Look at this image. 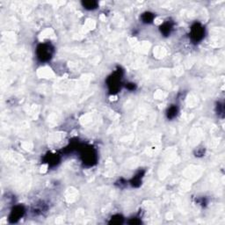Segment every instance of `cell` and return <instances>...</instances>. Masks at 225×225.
Segmentation results:
<instances>
[{"label": "cell", "instance_id": "12", "mask_svg": "<svg viewBox=\"0 0 225 225\" xmlns=\"http://www.w3.org/2000/svg\"><path fill=\"white\" fill-rule=\"evenodd\" d=\"M59 161V157L56 156V155H49V157H48V162L49 164H56Z\"/></svg>", "mask_w": 225, "mask_h": 225}, {"label": "cell", "instance_id": "8", "mask_svg": "<svg viewBox=\"0 0 225 225\" xmlns=\"http://www.w3.org/2000/svg\"><path fill=\"white\" fill-rule=\"evenodd\" d=\"M143 174H144V171H139V173L136 174L134 177V179L131 181V184H132L133 187H139L141 185V180H142Z\"/></svg>", "mask_w": 225, "mask_h": 225}, {"label": "cell", "instance_id": "4", "mask_svg": "<svg viewBox=\"0 0 225 225\" xmlns=\"http://www.w3.org/2000/svg\"><path fill=\"white\" fill-rule=\"evenodd\" d=\"M204 34L205 30L200 24L195 23L193 25L191 28V38L194 42H198L200 40H202Z\"/></svg>", "mask_w": 225, "mask_h": 225}, {"label": "cell", "instance_id": "14", "mask_svg": "<svg viewBox=\"0 0 225 225\" xmlns=\"http://www.w3.org/2000/svg\"><path fill=\"white\" fill-rule=\"evenodd\" d=\"M135 219H136V218L133 219L132 221H130V222H129V223H131V224H137V223H141L140 221H136Z\"/></svg>", "mask_w": 225, "mask_h": 225}, {"label": "cell", "instance_id": "13", "mask_svg": "<svg viewBox=\"0 0 225 225\" xmlns=\"http://www.w3.org/2000/svg\"><path fill=\"white\" fill-rule=\"evenodd\" d=\"M127 88H128L129 90H134L135 88V85L134 84H127Z\"/></svg>", "mask_w": 225, "mask_h": 225}, {"label": "cell", "instance_id": "2", "mask_svg": "<svg viewBox=\"0 0 225 225\" xmlns=\"http://www.w3.org/2000/svg\"><path fill=\"white\" fill-rule=\"evenodd\" d=\"M81 157L83 162L88 165H92L97 161V155L92 148L84 149L81 153Z\"/></svg>", "mask_w": 225, "mask_h": 225}, {"label": "cell", "instance_id": "9", "mask_svg": "<svg viewBox=\"0 0 225 225\" xmlns=\"http://www.w3.org/2000/svg\"><path fill=\"white\" fill-rule=\"evenodd\" d=\"M154 18L153 13L151 12H144L142 15V20L144 23H151Z\"/></svg>", "mask_w": 225, "mask_h": 225}, {"label": "cell", "instance_id": "10", "mask_svg": "<svg viewBox=\"0 0 225 225\" xmlns=\"http://www.w3.org/2000/svg\"><path fill=\"white\" fill-rule=\"evenodd\" d=\"M177 113H178V108H177V107L172 106L167 111V117L169 118V119H172V118H174L177 115Z\"/></svg>", "mask_w": 225, "mask_h": 225}, {"label": "cell", "instance_id": "3", "mask_svg": "<svg viewBox=\"0 0 225 225\" xmlns=\"http://www.w3.org/2000/svg\"><path fill=\"white\" fill-rule=\"evenodd\" d=\"M121 74L120 72H115L114 74H113L111 77H109L108 79V84L109 87V90L111 92H117L118 91L121 89Z\"/></svg>", "mask_w": 225, "mask_h": 225}, {"label": "cell", "instance_id": "6", "mask_svg": "<svg viewBox=\"0 0 225 225\" xmlns=\"http://www.w3.org/2000/svg\"><path fill=\"white\" fill-rule=\"evenodd\" d=\"M171 28H172V26H171V23L170 22H165L160 27V31H161V33L164 35L167 36L168 35H170Z\"/></svg>", "mask_w": 225, "mask_h": 225}, {"label": "cell", "instance_id": "1", "mask_svg": "<svg viewBox=\"0 0 225 225\" xmlns=\"http://www.w3.org/2000/svg\"><path fill=\"white\" fill-rule=\"evenodd\" d=\"M37 57L41 62H47L51 59L54 52L53 47L48 43H42L37 47Z\"/></svg>", "mask_w": 225, "mask_h": 225}, {"label": "cell", "instance_id": "11", "mask_svg": "<svg viewBox=\"0 0 225 225\" xmlns=\"http://www.w3.org/2000/svg\"><path fill=\"white\" fill-rule=\"evenodd\" d=\"M122 222H123V218L118 215V216H113L111 218V221H110L109 223H111V224H121V223H122Z\"/></svg>", "mask_w": 225, "mask_h": 225}, {"label": "cell", "instance_id": "5", "mask_svg": "<svg viewBox=\"0 0 225 225\" xmlns=\"http://www.w3.org/2000/svg\"><path fill=\"white\" fill-rule=\"evenodd\" d=\"M24 213H25V209L23 206H16L11 212L9 221L11 223H16L20 217H22Z\"/></svg>", "mask_w": 225, "mask_h": 225}, {"label": "cell", "instance_id": "7", "mask_svg": "<svg viewBox=\"0 0 225 225\" xmlns=\"http://www.w3.org/2000/svg\"><path fill=\"white\" fill-rule=\"evenodd\" d=\"M83 6L87 10H94L97 8L98 3L96 1H84L82 3Z\"/></svg>", "mask_w": 225, "mask_h": 225}]
</instances>
